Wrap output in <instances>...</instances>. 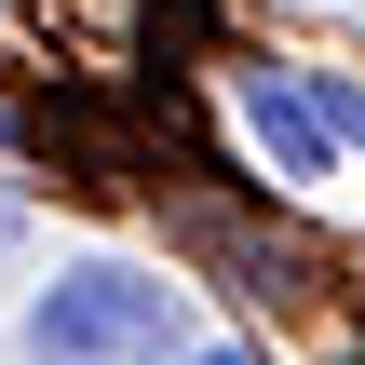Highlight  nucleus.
I'll list each match as a JSON object with an SVG mask.
<instances>
[{"label": "nucleus", "mask_w": 365, "mask_h": 365, "mask_svg": "<svg viewBox=\"0 0 365 365\" xmlns=\"http://www.w3.org/2000/svg\"><path fill=\"white\" fill-rule=\"evenodd\" d=\"M27 352L41 365H163L176 352V284H149V271H68L27 312Z\"/></svg>", "instance_id": "f257e3e1"}, {"label": "nucleus", "mask_w": 365, "mask_h": 365, "mask_svg": "<svg viewBox=\"0 0 365 365\" xmlns=\"http://www.w3.org/2000/svg\"><path fill=\"white\" fill-rule=\"evenodd\" d=\"M244 122H257L271 176H325V149H339V135H325V108H312L284 68H257V81H244Z\"/></svg>", "instance_id": "f03ea898"}, {"label": "nucleus", "mask_w": 365, "mask_h": 365, "mask_svg": "<svg viewBox=\"0 0 365 365\" xmlns=\"http://www.w3.org/2000/svg\"><path fill=\"white\" fill-rule=\"evenodd\" d=\"M190 365H257V352H190Z\"/></svg>", "instance_id": "7ed1b4c3"}, {"label": "nucleus", "mask_w": 365, "mask_h": 365, "mask_svg": "<svg viewBox=\"0 0 365 365\" xmlns=\"http://www.w3.org/2000/svg\"><path fill=\"white\" fill-rule=\"evenodd\" d=\"M0 244H14V190H0Z\"/></svg>", "instance_id": "20e7f679"}]
</instances>
